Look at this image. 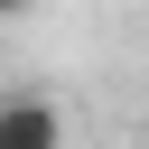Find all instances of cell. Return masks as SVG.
I'll return each mask as SVG.
<instances>
[{
    "label": "cell",
    "mask_w": 149,
    "mask_h": 149,
    "mask_svg": "<svg viewBox=\"0 0 149 149\" xmlns=\"http://www.w3.org/2000/svg\"><path fill=\"white\" fill-rule=\"evenodd\" d=\"M0 149H65V112L37 102V93H9L0 102Z\"/></svg>",
    "instance_id": "6da1fadb"
},
{
    "label": "cell",
    "mask_w": 149,
    "mask_h": 149,
    "mask_svg": "<svg viewBox=\"0 0 149 149\" xmlns=\"http://www.w3.org/2000/svg\"><path fill=\"white\" fill-rule=\"evenodd\" d=\"M19 9H28V0H0V19H19Z\"/></svg>",
    "instance_id": "7a4b0ae2"
},
{
    "label": "cell",
    "mask_w": 149,
    "mask_h": 149,
    "mask_svg": "<svg viewBox=\"0 0 149 149\" xmlns=\"http://www.w3.org/2000/svg\"><path fill=\"white\" fill-rule=\"evenodd\" d=\"M140 149H149V140H140Z\"/></svg>",
    "instance_id": "3957f363"
}]
</instances>
